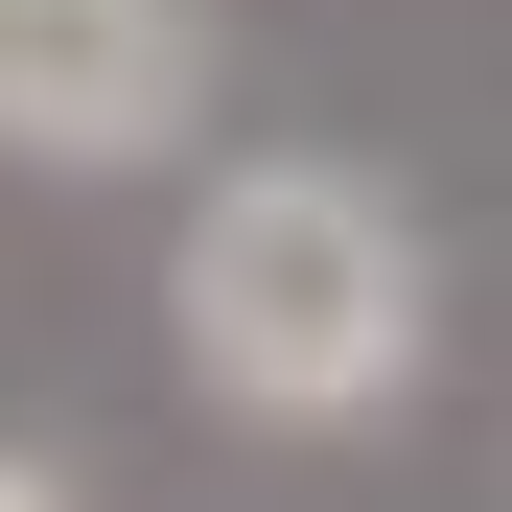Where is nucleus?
<instances>
[{
	"label": "nucleus",
	"instance_id": "f257e3e1",
	"mask_svg": "<svg viewBox=\"0 0 512 512\" xmlns=\"http://www.w3.org/2000/svg\"><path fill=\"white\" fill-rule=\"evenodd\" d=\"M163 326H187V396L256 443H350L443 373V256L373 163H210L187 256H163Z\"/></svg>",
	"mask_w": 512,
	"mask_h": 512
},
{
	"label": "nucleus",
	"instance_id": "7ed1b4c3",
	"mask_svg": "<svg viewBox=\"0 0 512 512\" xmlns=\"http://www.w3.org/2000/svg\"><path fill=\"white\" fill-rule=\"evenodd\" d=\"M0 512H94V489H70V466H47V443H0Z\"/></svg>",
	"mask_w": 512,
	"mask_h": 512
},
{
	"label": "nucleus",
	"instance_id": "f03ea898",
	"mask_svg": "<svg viewBox=\"0 0 512 512\" xmlns=\"http://www.w3.org/2000/svg\"><path fill=\"white\" fill-rule=\"evenodd\" d=\"M210 117V0H0V163L117 187Z\"/></svg>",
	"mask_w": 512,
	"mask_h": 512
}]
</instances>
